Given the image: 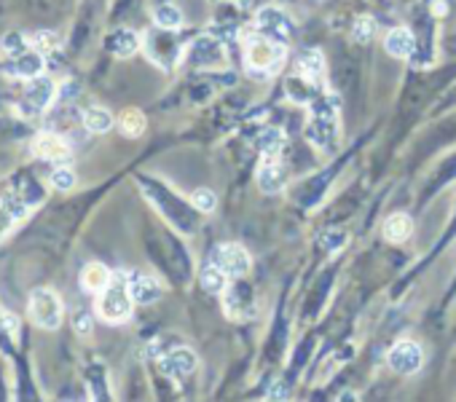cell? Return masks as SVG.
<instances>
[{
  "instance_id": "6da1fadb",
  "label": "cell",
  "mask_w": 456,
  "mask_h": 402,
  "mask_svg": "<svg viewBox=\"0 0 456 402\" xmlns=\"http://www.w3.org/2000/svg\"><path fill=\"white\" fill-rule=\"evenodd\" d=\"M285 60V46L276 38H266V35H250L244 43V62L250 67V73L255 78H269L276 73V67Z\"/></svg>"
},
{
  "instance_id": "7a4b0ae2",
  "label": "cell",
  "mask_w": 456,
  "mask_h": 402,
  "mask_svg": "<svg viewBox=\"0 0 456 402\" xmlns=\"http://www.w3.org/2000/svg\"><path fill=\"white\" fill-rule=\"evenodd\" d=\"M132 306H135V298L129 293V282H123L121 274H113L110 284L100 293L97 314L110 325H119V322H126L132 316Z\"/></svg>"
},
{
  "instance_id": "3957f363",
  "label": "cell",
  "mask_w": 456,
  "mask_h": 402,
  "mask_svg": "<svg viewBox=\"0 0 456 402\" xmlns=\"http://www.w3.org/2000/svg\"><path fill=\"white\" fill-rule=\"evenodd\" d=\"M27 314L30 319L43 330H57L62 325V298L51 290V287H38L30 293L27 300Z\"/></svg>"
},
{
  "instance_id": "277c9868",
  "label": "cell",
  "mask_w": 456,
  "mask_h": 402,
  "mask_svg": "<svg viewBox=\"0 0 456 402\" xmlns=\"http://www.w3.org/2000/svg\"><path fill=\"white\" fill-rule=\"evenodd\" d=\"M338 102H335L333 97H328V100H319L314 105V110H311V121H309V140L319 145V148H325V145H330L335 140V119H338Z\"/></svg>"
},
{
  "instance_id": "5b68a950",
  "label": "cell",
  "mask_w": 456,
  "mask_h": 402,
  "mask_svg": "<svg viewBox=\"0 0 456 402\" xmlns=\"http://www.w3.org/2000/svg\"><path fill=\"white\" fill-rule=\"evenodd\" d=\"M54 97H57V86H54L51 78H46V75L30 78L27 89H25L22 100H19V110L25 116H38V113H43L46 107L54 102Z\"/></svg>"
},
{
  "instance_id": "8992f818",
  "label": "cell",
  "mask_w": 456,
  "mask_h": 402,
  "mask_svg": "<svg viewBox=\"0 0 456 402\" xmlns=\"http://www.w3.org/2000/svg\"><path fill=\"white\" fill-rule=\"evenodd\" d=\"M210 260L217 263V266L226 271L228 276H234V279H242L250 274V268H253V260H250V255L244 250L242 244H234V241H228V244H220L217 250L210 253Z\"/></svg>"
},
{
  "instance_id": "52a82bcc",
  "label": "cell",
  "mask_w": 456,
  "mask_h": 402,
  "mask_svg": "<svg viewBox=\"0 0 456 402\" xmlns=\"http://www.w3.org/2000/svg\"><path fill=\"white\" fill-rule=\"evenodd\" d=\"M387 362L397 375H416L424 365V351L416 341H397L389 349Z\"/></svg>"
},
{
  "instance_id": "ba28073f",
  "label": "cell",
  "mask_w": 456,
  "mask_h": 402,
  "mask_svg": "<svg viewBox=\"0 0 456 402\" xmlns=\"http://www.w3.org/2000/svg\"><path fill=\"white\" fill-rule=\"evenodd\" d=\"M32 153L43 161H67L70 159V145L67 140L54 132H41L32 140Z\"/></svg>"
},
{
  "instance_id": "9c48e42d",
  "label": "cell",
  "mask_w": 456,
  "mask_h": 402,
  "mask_svg": "<svg viewBox=\"0 0 456 402\" xmlns=\"http://www.w3.org/2000/svg\"><path fill=\"white\" fill-rule=\"evenodd\" d=\"M161 370L167 373L169 378H188V375H194L196 373V368H199V359H196V354L191 351V349H172L169 354H164L161 357Z\"/></svg>"
},
{
  "instance_id": "30bf717a",
  "label": "cell",
  "mask_w": 456,
  "mask_h": 402,
  "mask_svg": "<svg viewBox=\"0 0 456 402\" xmlns=\"http://www.w3.org/2000/svg\"><path fill=\"white\" fill-rule=\"evenodd\" d=\"M384 48L395 60H408V57H413V51H416V38L405 27H395V30H389V35L384 38Z\"/></svg>"
},
{
  "instance_id": "8fae6325",
  "label": "cell",
  "mask_w": 456,
  "mask_h": 402,
  "mask_svg": "<svg viewBox=\"0 0 456 402\" xmlns=\"http://www.w3.org/2000/svg\"><path fill=\"white\" fill-rule=\"evenodd\" d=\"M129 293H132V298L135 303H156V300L164 295V287L159 279H153V276H142V274H137L132 276V282H129Z\"/></svg>"
},
{
  "instance_id": "7c38bea8",
  "label": "cell",
  "mask_w": 456,
  "mask_h": 402,
  "mask_svg": "<svg viewBox=\"0 0 456 402\" xmlns=\"http://www.w3.org/2000/svg\"><path fill=\"white\" fill-rule=\"evenodd\" d=\"M113 279V274H110V268L105 263H86L83 271H81V287L86 290V293H94V295H100L102 290H105L107 284Z\"/></svg>"
},
{
  "instance_id": "4fadbf2b",
  "label": "cell",
  "mask_w": 456,
  "mask_h": 402,
  "mask_svg": "<svg viewBox=\"0 0 456 402\" xmlns=\"http://www.w3.org/2000/svg\"><path fill=\"white\" fill-rule=\"evenodd\" d=\"M258 188L263 194H279L285 188V169L271 156H266V161L258 169Z\"/></svg>"
},
{
  "instance_id": "5bb4252c",
  "label": "cell",
  "mask_w": 456,
  "mask_h": 402,
  "mask_svg": "<svg viewBox=\"0 0 456 402\" xmlns=\"http://www.w3.org/2000/svg\"><path fill=\"white\" fill-rule=\"evenodd\" d=\"M105 43H107V51H110V54H116V57L126 60V57L137 54V48H140V35H137L135 30L121 27V30L110 32Z\"/></svg>"
},
{
  "instance_id": "9a60e30c",
  "label": "cell",
  "mask_w": 456,
  "mask_h": 402,
  "mask_svg": "<svg viewBox=\"0 0 456 402\" xmlns=\"http://www.w3.org/2000/svg\"><path fill=\"white\" fill-rule=\"evenodd\" d=\"M228 279H231V276H228L217 263H213L210 257H207V263H204L201 271H199V282H201V287H204L210 295H223L228 287Z\"/></svg>"
},
{
  "instance_id": "2e32d148",
  "label": "cell",
  "mask_w": 456,
  "mask_h": 402,
  "mask_svg": "<svg viewBox=\"0 0 456 402\" xmlns=\"http://www.w3.org/2000/svg\"><path fill=\"white\" fill-rule=\"evenodd\" d=\"M258 27L266 32H274L279 41H285V35L293 30V22H290L288 14H282L279 8L269 6V8H263L258 14Z\"/></svg>"
},
{
  "instance_id": "e0dca14e",
  "label": "cell",
  "mask_w": 456,
  "mask_h": 402,
  "mask_svg": "<svg viewBox=\"0 0 456 402\" xmlns=\"http://www.w3.org/2000/svg\"><path fill=\"white\" fill-rule=\"evenodd\" d=\"M191 60L196 62L199 67H210L220 62V43L210 38V35H201L196 43L191 46Z\"/></svg>"
},
{
  "instance_id": "ac0fdd59",
  "label": "cell",
  "mask_w": 456,
  "mask_h": 402,
  "mask_svg": "<svg viewBox=\"0 0 456 402\" xmlns=\"http://www.w3.org/2000/svg\"><path fill=\"white\" fill-rule=\"evenodd\" d=\"M410 231H413V223L405 212H395L384 220V239L392 244H403L410 236Z\"/></svg>"
},
{
  "instance_id": "d6986e66",
  "label": "cell",
  "mask_w": 456,
  "mask_h": 402,
  "mask_svg": "<svg viewBox=\"0 0 456 402\" xmlns=\"http://www.w3.org/2000/svg\"><path fill=\"white\" fill-rule=\"evenodd\" d=\"M298 67H301V75L309 78L311 83H319L322 75H325V57L319 54L317 48H306L298 54Z\"/></svg>"
},
{
  "instance_id": "ffe728a7",
  "label": "cell",
  "mask_w": 456,
  "mask_h": 402,
  "mask_svg": "<svg viewBox=\"0 0 456 402\" xmlns=\"http://www.w3.org/2000/svg\"><path fill=\"white\" fill-rule=\"evenodd\" d=\"M43 73V54L41 51H35V48H30V51H25L22 57H16L14 60V75H19V78H38V75Z\"/></svg>"
},
{
  "instance_id": "44dd1931",
  "label": "cell",
  "mask_w": 456,
  "mask_h": 402,
  "mask_svg": "<svg viewBox=\"0 0 456 402\" xmlns=\"http://www.w3.org/2000/svg\"><path fill=\"white\" fill-rule=\"evenodd\" d=\"M83 126H86V132H91V134H105V132H110V126H113V116H110V110H105V107L91 105V107L83 110Z\"/></svg>"
},
{
  "instance_id": "7402d4cb",
  "label": "cell",
  "mask_w": 456,
  "mask_h": 402,
  "mask_svg": "<svg viewBox=\"0 0 456 402\" xmlns=\"http://www.w3.org/2000/svg\"><path fill=\"white\" fill-rule=\"evenodd\" d=\"M153 22H156V27L159 30H180L182 27V11L177 6H172V3H161V6H156V11H153Z\"/></svg>"
},
{
  "instance_id": "603a6c76",
  "label": "cell",
  "mask_w": 456,
  "mask_h": 402,
  "mask_svg": "<svg viewBox=\"0 0 456 402\" xmlns=\"http://www.w3.org/2000/svg\"><path fill=\"white\" fill-rule=\"evenodd\" d=\"M145 126H148V119H145V113L137 110V107H126L121 113V119H119V129H121L126 137H142Z\"/></svg>"
},
{
  "instance_id": "cb8c5ba5",
  "label": "cell",
  "mask_w": 456,
  "mask_h": 402,
  "mask_svg": "<svg viewBox=\"0 0 456 402\" xmlns=\"http://www.w3.org/2000/svg\"><path fill=\"white\" fill-rule=\"evenodd\" d=\"M48 182H51V188H57L62 194L73 191V188H76V172H73V166H67V164L57 166V169L51 172Z\"/></svg>"
},
{
  "instance_id": "d4e9b609",
  "label": "cell",
  "mask_w": 456,
  "mask_h": 402,
  "mask_svg": "<svg viewBox=\"0 0 456 402\" xmlns=\"http://www.w3.org/2000/svg\"><path fill=\"white\" fill-rule=\"evenodd\" d=\"M0 46H3V51L8 54V57H22L25 51H30V43H27V38L22 35V32H6L3 35V41H0Z\"/></svg>"
},
{
  "instance_id": "484cf974",
  "label": "cell",
  "mask_w": 456,
  "mask_h": 402,
  "mask_svg": "<svg viewBox=\"0 0 456 402\" xmlns=\"http://www.w3.org/2000/svg\"><path fill=\"white\" fill-rule=\"evenodd\" d=\"M258 148L263 156H274L276 150L282 148V134L276 132V129H263L258 137Z\"/></svg>"
},
{
  "instance_id": "4316f807",
  "label": "cell",
  "mask_w": 456,
  "mask_h": 402,
  "mask_svg": "<svg viewBox=\"0 0 456 402\" xmlns=\"http://www.w3.org/2000/svg\"><path fill=\"white\" fill-rule=\"evenodd\" d=\"M191 204L199 209V212H213L217 207V196L210 191V188H196L191 194Z\"/></svg>"
},
{
  "instance_id": "83f0119b",
  "label": "cell",
  "mask_w": 456,
  "mask_h": 402,
  "mask_svg": "<svg viewBox=\"0 0 456 402\" xmlns=\"http://www.w3.org/2000/svg\"><path fill=\"white\" fill-rule=\"evenodd\" d=\"M373 32H376V22H373L370 16H360V19L354 22V30H351V38H354L357 43H368V41L373 38Z\"/></svg>"
},
{
  "instance_id": "f1b7e54d",
  "label": "cell",
  "mask_w": 456,
  "mask_h": 402,
  "mask_svg": "<svg viewBox=\"0 0 456 402\" xmlns=\"http://www.w3.org/2000/svg\"><path fill=\"white\" fill-rule=\"evenodd\" d=\"M60 43V38H57V32L54 30H38L35 32V38H32V46H35V51H41V54H48V51H54Z\"/></svg>"
},
{
  "instance_id": "f546056e",
  "label": "cell",
  "mask_w": 456,
  "mask_h": 402,
  "mask_svg": "<svg viewBox=\"0 0 456 402\" xmlns=\"http://www.w3.org/2000/svg\"><path fill=\"white\" fill-rule=\"evenodd\" d=\"M73 328H76L78 335H91V314L86 311H78L76 316H73Z\"/></svg>"
},
{
  "instance_id": "4dcf8cb0",
  "label": "cell",
  "mask_w": 456,
  "mask_h": 402,
  "mask_svg": "<svg viewBox=\"0 0 456 402\" xmlns=\"http://www.w3.org/2000/svg\"><path fill=\"white\" fill-rule=\"evenodd\" d=\"M14 223H16V217L8 212V207H6V204L0 201V239L6 236L11 228H14Z\"/></svg>"
},
{
  "instance_id": "1f68e13d",
  "label": "cell",
  "mask_w": 456,
  "mask_h": 402,
  "mask_svg": "<svg viewBox=\"0 0 456 402\" xmlns=\"http://www.w3.org/2000/svg\"><path fill=\"white\" fill-rule=\"evenodd\" d=\"M3 325H6V330H11V333H16V316H8V314H3Z\"/></svg>"
}]
</instances>
